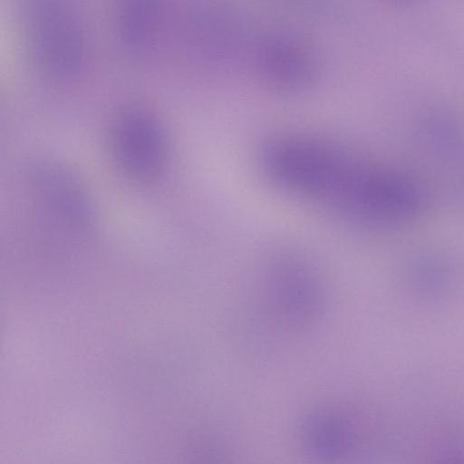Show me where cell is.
Listing matches in <instances>:
<instances>
[{"mask_svg":"<svg viewBox=\"0 0 464 464\" xmlns=\"http://www.w3.org/2000/svg\"><path fill=\"white\" fill-rule=\"evenodd\" d=\"M265 174L288 192L354 221L384 223L414 206L412 190L389 172L327 141L298 135L259 150Z\"/></svg>","mask_w":464,"mask_h":464,"instance_id":"6da1fadb","label":"cell"},{"mask_svg":"<svg viewBox=\"0 0 464 464\" xmlns=\"http://www.w3.org/2000/svg\"><path fill=\"white\" fill-rule=\"evenodd\" d=\"M111 155L125 175L138 181L157 178L167 163L168 144L156 118L141 109L117 115L110 130Z\"/></svg>","mask_w":464,"mask_h":464,"instance_id":"5b68a950","label":"cell"},{"mask_svg":"<svg viewBox=\"0 0 464 464\" xmlns=\"http://www.w3.org/2000/svg\"><path fill=\"white\" fill-rule=\"evenodd\" d=\"M194 45L206 59L221 61L232 55L239 45L240 28L234 16L218 8L192 16Z\"/></svg>","mask_w":464,"mask_h":464,"instance_id":"9c48e42d","label":"cell"},{"mask_svg":"<svg viewBox=\"0 0 464 464\" xmlns=\"http://www.w3.org/2000/svg\"><path fill=\"white\" fill-rule=\"evenodd\" d=\"M35 214L53 239L82 244L93 234L94 218L85 192L64 170L42 166L30 177Z\"/></svg>","mask_w":464,"mask_h":464,"instance_id":"277c9868","label":"cell"},{"mask_svg":"<svg viewBox=\"0 0 464 464\" xmlns=\"http://www.w3.org/2000/svg\"><path fill=\"white\" fill-rule=\"evenodd\" d=\"M246 303V318L261 343L290 341L307 334L321 320L326 289L315 267L295 254L266 262Z\"/></svg>","mask_w":464,"mask_h":464,"instance_id":"7a4b0ae2","label":"cell"},{"mask_svg":"<svg viewBox=\"0 0 464 464\" xmlns=\"http://www.w3.org/2000/svg\"><path fill=\"white\" fill-rule=\"evenodd\" d=\"M34 59L50 78L76 74L83 63L84 40L70 0H20Z\"/></svg>","mask_w":464,"mask_h":464,"instance_id":"3957f363","label":"cell"},{"mask_svg":"<svg viewBox=\"0 0 464 464\" xmlns=\"http://www.w3.org/2000/svg\"><path fill=\"white\" fill-rule=\"evenodd\" d=\"M162 0H120L118 31L125 48L136 55L151 52L160 23Z\"/></svg>","mask_w":464,"mask_h":464,"instance_id":"ba28073f","label":"cell"},{"mask_svg":"<svg viewBox=\"0 0 464 464\" xmlns=\"http://www.w3.org/2000/svg\"><path fill=\"white\" fill-rule=\"evenodd\" d=\"M256 61L266 82L286 91L307 86L319 66L314 49L304 40L287 34L266 37L257 46Z\"/></svg>","mask_w":464,"mask_h":464,"instance_id":"52a82bcc","label":"cell"},{"mask_svg":"<svg viewBox=\"0 0 464 464\" xmlns=\"http://www.w3.org/2000/svg\"><path fill=\"white\" fill-rule=\"evenodd\" d=\"M352 406L347 402H323L303 414L297 435L306 457L318 462H346L359 455L362 424Z\"/></svg>","mask_w":464,"mask_h":464,"instance_id":"8992f818","label":"cell"},{"mask_svg":"<svg viewBox=\"0 0 464 464\" xmlns=\"http://www.w3.org/2000/svg\"><path fill=\"white\" fill-rule=\"evenodd\" d=\"M392 1H396V2H405L407 0H392Z\"/></svg>","mask_w":464,"mask_h":464,"instance_id":"30bf717a","label":"cell"}]
</instances>
